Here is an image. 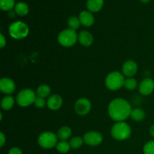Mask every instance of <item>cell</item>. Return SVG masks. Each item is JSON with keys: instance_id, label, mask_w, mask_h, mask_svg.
I'll return each instance as SVG.
<instances>
[{"instance_id": "1", "label": "cell", "mask_w": 154, "mask_h": 154, "mask_svg": "<svg viewBox=\"0 0 154 154\" xmlns=\"http://www.w3.org/2000/svg\"><path fill=\"white\" fill-rule=\"evenodd\" d=\"M132 107L128 101L122 98L114 99L108 105V114L113 120L116 122L125 121L130 117Z\"/></svg>"}, {"instance_id": "2", "label": "cell", "mask_w": 154, "mask_h": 154, "mask_svg": "<svg viewBox=\"0 0 154 154\" xmlns=\"http://www.w3.org/2000/svg\"><path fill=\"white\" fill-rule=\"evenodd\" d=\"M132 130L131 127L125 121L117 122L113 125L111 130V136L117 141H124L130 137Z\"/></svg>"}, {"instance_id": "3", "label": "cell", "mask_w": 154, "mask_h": 154, "mask_svg": "<svg viewBox=\"0 0 154 154\" xmlns=\"http://www.w3.org/2000/svg\"><path fill=\"white\" fill-rule=\"evenodd\" d=\"M124 75L120 72H112L105 78V84L107 88L111 91H117L124 86Z\"/></svg>"}, {"instance_id": "4", "label": "cell", "mask_w": 154, "mask_h": 154, "mask_svg": "<svg viewBox=\"0 0 154 154\" xmlns=\"http://www.w3.org/2000/svg\"><path fill=\"white\" fill-rule=\"evenodd\" d=\"M59 44L65 48L74 46L78 41V35L76 31L72 29H66L60 32L57 38Z\"/></svg>"}, {"instance_id": "5", "label": "cell", "mask_w": 154, "mask_h": 154, "mask_svg": "<svg viewBox=\"0 0 154 154\" xmlns=\"http://www.w3.org/2000/svg\"><path fill=\"white\" fill-rule=\"evenodd\" d=\"M29 27L26 24L22 21H16L9 26L8 32L11 37L14 39L25 38L29 34Z\"/></svg>"}, {"instance_id": "6", "label": "cell", "mask_w": 154, "mask_h": 154, "mask_svg": "<svg viewBox=\"0 0 154 154\" xmlns=\"http://www.w3.org/2000/svg\"><path fill=\"white\" fill-rule=\"evenodd\" d=\"M36 99L35 93L32 89L26 88L18 93L16 102L20 107L26 108L34 104Z\"/></svg>"}, {"instance_id": "7", "label": "cell", "mask_w": 154, "mask_h": 154, "mask_svg": "<svg viewBox=\"0 0 154 154\" xmlns=\"http://www.w3.org/2000/svg\"><path fill=\"white\" fill-rule=\"evenodd\" d=\"M57 135L52 132H45L41 134L38 138V144L44 149H51L56 147L58 143Z\"/></svg>"}, {"instance_id": "8", "label": "cell", "mask_w": 154, "mask_h": 154, "mask_svg": "<svg viewBox=\"0 0 154 154\" xmlns=\"http://www.w3.org/2000/svg\"><path fill=\"white\" fill-rule=\"evenodd\" d=\"M84 141L87 145L91 147H96L102 144L103 141V136L102 134L96 131H90L84 134Z\"/></svg>"}, {"instance_id": "9", "label": "cell", "mask_w": 154, "mask_h": 154, "mask_svg": "<svg viewBox=\"0 0 154 154\" xmlns=\"http://www.w3.org/2000/svg\"><path fill=\"white\" fill-rule=\"evenodd\" d=\"M91 102L86 98L78 99L75 104V111L78 115L85 116L91 111Z\"/></svg>"}, {"instance_id": "10", "label": "cell", "mask_w": 154, "mask_h": 154, "mask_svg": "<svg viewBox=\"0 0 154 154\" xmlns=\"http://www.w3.org/2000/svg\"><path fill=\"white\" fill-rule=\"evenodd\" d=\"M138 90L143 96H149L154 91V81L151 78H144L140 83Z\"/></svg>"}, {"instance_id": "11", "label": "cell", "mask_w": 154, "mask_h": 154, "mask_svg": "<svg viewBox=\"0 0 154 154\" xmlns=\"http://www.w3.org/2000/svg\"><path fill=\"white\" fill-rule=\"evenodd\" d=\"M138 64L133 60H127L122 66V72L124 76L132 78L138 72Z\"/></svg>"}, {"instance_id": "12", "label": "cell", "mask_w": 154, "mask_h": 154, "mask_svg": "<svg viewBox=\"0 0 154 154\" xmlns=\"http://www.w3.org/2000/svg\"><path fill=\"white\" fill-rule=\"evenodd\" d=\"M16 84L14 81L9 78H3L0 81V90L2 93L6 95H10L15 91Z\"/></svg>"}, {"instance_id": "13", "label": "cell", "mask_w": 154, "mask_h": 154, "mask_svg": "<svg viewBox=\"0 0 154 154\" xmlns=\"http://www.w3.org/2000/svg\"><path fill=\"white\" fill-rule=\"evenodd\" d=\"M63 103V99L58 94H53L48 97L47 100V106L51 111H57L62 107Z\"/></svg>"}, {"instance_id": "14", "label": "cell", "mask_w": 154, "mask_h": 154, "mask_svg": "<svg viewBox=\"0 0 154 154\" xmlns=\"http://www.w3.org/2000/svg\"><path fill=\"white\" fill-rule=\"evenodd\" d=\"M79 20L81 25L86 27H90L94 23V17L93 14L89 11H83L79 14Z\"/></svg>"}, {"instance_id": "15", "label": "cell", "mask_w": 154, "mask_h": 154, "mask_svg": "<svg viewBox=\"0 0 154 154\" xmlns=\"http://www.w3.org/2000/svg\"><path fill=\"white\" fill-rule=\"evenodd\" d=\"M93 36L90 32L83 30L78 34V42L84 47H90L93 43Z\"/></svg>"}, {"instance_id": "16", "label": "cell", "mask_w": 154, "mask_h": 154, "mask_svg": "<svg viewBox=\"0 0 154 154\" xmlns=\"http://www.w3.org/2000/svg\"><path fill=\"white\" fill-rule=\"evenodd\" d=\"M104 5V0H87V8L89 11L98 12L102 8Z\"/></svg>"}, {"instance_id": "17", "label": "cell", "mask_w": 154, "mask_h": 154, "mask_svg": "<svg viewBox=\"0 0 154 154\" xmlns=\"http://www.w3.org/2000/svg\"><path fill=\"white\" fill-rule=\"evenodd\" d=\"M72 133V131L70 127L69 126H62L57 132V137L60 141H67L71 137Z\"/></svg>"}, {"instance_id": "18", "label": "cell", "mask_w": 154, "mask_h": 154, "mask_svg": "<svg viewBox=\"0 0 154 154\" xmlns=\"http://www.w3.org/2000/svg\"><path fill=\"white\" fill-rule=\"evenodd\" d=\"M14 11L19 16H26L29 13V6L24 2H19L15 5Z\"/></svg>"}, {"instance_id": "19", "label": "cell", "mask_w": 154, "mask_h": 154, "mask_svg": "<svg viewBox=\"0 0 154 154\" xmlns=\"http://www.w3.org/2000/svg\"><path fill=\"white\" fill-rule=\"evenodd\" d=\"M145 112L141 108H135L132 110L130 117L135 122H141L145 118Z\"/></svg>"}, {"instance_id": "20", "label": "cell", "mask_w": 154, "mask_h": 154, "mask_svg": "<svg viewBox=\"0 0 154 154\" xmlns=\"http://www.w3.org/2000/svg\"><path fill=\"white\" fill-rule=\"evenodd\" d=\"M14 105V99L11 96H5L1 101V107L4 111H9Z\"/></svg>"}, {"instance_id": "21", "label": "cell", "mask_w": 154, "mask_h": 154, "mask_svg": "<svg viewBox=\"0 0 154 154\" xmlns=\"http://www.w3.org/2000/svg\"><path fill=\"white\" fill-rule=\"evenodd\" d=\"M36 93H37L38 96L45 99V98L51 96V89L47 84H42V85H40L38 87Z\"/></svg>"}, {"instance_id": "22", "label": "cell", "mask_w": 154, "mask_h": 154, "mask_svg": "<svg viewBox=\"0 0 154 154\" xmlns=\"http://www.w3.org/2000/svg\"><path fill=\"white\" fill-rule=\"evenodd\" d=\"M15 0H0V8L2 11H10L15 7Z\"/></svg>"}, {"instance_id": "23", "label": "cell", "mask_w": 154, "mask_h": 154, "mask_svg": "<svg viewBox=\"0 0 154 154\" xmlns=\"http://www.w3.org/2000/svg\"><path fill=\"white\" fill-rule=\"evenodd\" d=\"M84 138L80 136L72 137L69 141V144L72 149H78L84 144Z\"/></svg>"}, {"instance_id": "24", "label": "cell", "mask_w": 154, "mask_h": 154, "mask_svg": "<svg viewBox=\"0 0 154 154\" xmlns=\"http://www.w3.org/2000/svg\"><path fill=\"white\" fill-rule=\"evenodd\" d=\"M56 148L60 153H66L70 150L71 147L69 142H67L66 141H60L57 143Z\"/></svg>"}, {"instance_id": "25", "label": "cell", "mask_w": 154, "mask_h": 154, "mask_svg": "<svg viewBox=\"0 0 154 154\" xmlns=\"http://www.w3.org/2000/svg\"><path fill=\"white\" fill-rule=\"evenodd\" d=\"M123 87L128 90H134L138 87V82L133 78H128L125 79L124 86Z\"/></svg>"}, {"instance_id": "26", "label": "cell", "mask_w": 154, "mask_h": 154, "mask_svg": "<svg viewBox=\"0 0 154 154\" xmlns=\"http://www.w3.org/2000/svg\"><path fill=\"white\" fill-rule=\"evenodd\" d=\"M81 22H80L79 17L75 16H72L69 17V20H68V26H69V29H72L76 31L81 26Z\"/></svg>"}, {"instance_id": "27", "label": "cell", "mask_w": 154, "mask_h": 154, "mask_svg": "<svg viewBox=\"0 0 154 154\" xmlns=\"http://www.w3.org/2000/svg\"><path fill=\"white\" fill-rule=\"evenodd\" d=\"M144 154H154V140L148 141L143 148Z\"/></svg>"}, {"instance_id": "28", "label": "cell", "mask_w": 154, "mask_h": 154, "mask_svg": "<svg viewBox=\"0 0 154 154\" xmlns=\"http://www.w3.org/2000/svg\"><path fill=\"white\" fill-rule=\"evenodd\" d=\"M34 105L37 108H42L45 105H47V101H45V99L44 98L37 96L35 99V101L34 102Z\"/></svg>"}, {"instance_id": "29", "label": "cell", "mask_w": 154, "mask_h": 154, "mask_svg": "<svg viewBox=\"0 0 154 154\" xmlns=\"http://www.w3.org/2000/svg\"><path fill=\"white\" fill-rule=\"evenodd\" d=\"M8 154H23V153L19 147H14L10 149V150H9L8 152Z\"/></svg>"}, {"instance_id": "30", "label": "cell", "mask_w": 154, "mask_h": 154, "mask_svg": "<svg viewBox=\"0 0 154 154\" xmlns=\"http://www.w3.org/2000/svg\"><path fill=\"white\" fill-rule=\"evenodd\" d=\"M6 45V39L5 38L4 35L0 34V47L3 48Z\"/></svg>"}, {"instance_id": "31", "label": "cell", "mask_w": 154, "mask_h": 154, "mask_svg": "<svg viewBox=\"0 0 154 154\" xmlns=\"http://www.w3.org/2000/svg\"><path fill=\"white\" fill-rule=\"evenodd\" d=\"M5 135L2 132H1V133H0V147H2L3 146H4L5 143Z\"/></svg>"}, {"instance_id": "32", "label": "cell", "mask_w": 154, "mask_h": 154, "mask_svg": "<svg viewBox=\"0 0 154 154\" xmlns=\"http://www.w3.org/2000/svg\"><path fill=\"white\" fill-rule=\"evenodd\" d=\"M150 134L153 138H154V124L152 125L150 128Z\"/></svg>"}, {"instance_id": "33", "label": "cell", "mask_w": 154, "mask_h": 154, "mask_svg": "<svg viewBox=\"0 0 154 154\" xmlns=\"http://www.w3.org/2000/svg\"><path fill=\"white\" fill-rule=\"evenodd\" d=\"M142 3H147L150 1V0H140Z\"/></svg>"}]
</instances>
